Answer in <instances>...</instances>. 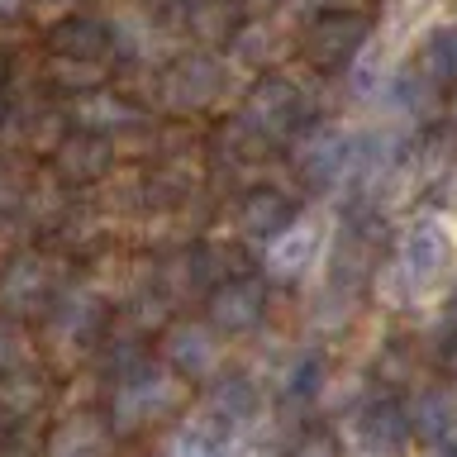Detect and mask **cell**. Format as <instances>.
<instances>
[{"label":"cell","mask_w":457,"mask_h":457,"mask_svg":"<svg viewBox=\"0 0 457 457\" xmlns=\"http://www.w3.org/2000/svg\"><path fill=\"white\" fill-rule=\"evenodd\" d=\"M167 405H177V381H167V377L129 381L120 391V414H124L120 424H138V420H148V414L167 410Z\"/></svg>","instance_id":"cell-5"},{"label":"cell","mask_w":457,"mask_h":457,"mask_svg":"<svg viewBox=\"0 0 457 457\" xmlns=\"http://www.w3.org/2000/svg\"><path fill=\"white\" fill-rule=\"evenodd\" d=\"M48 5H62V0H48Z\"/></svg>","instance_id":"cell-19"},{"label":"cell","mask_w":457,"mask_h":457,"mask_svg":"<svg viewBox=\"0 0 457 457\" xmlns=\"http://www.w3.org/2000/svg\"><path fill=\"white\" fill-rule=\"evenodd\" d=\"M286 224H291V205H286L281 195H253L248 210H243V228H248V234L277 238Z\"/></svg>","instance_id":"cell-10"},{"label":"cell","mask_w":457,"mask_h":457,"mask_svg":"<svg viewBox=\"0 0 457 457\" xmlns=\"http://www.w3.org/2000/svg\"><path fill=\"white\" fill-rule=\"evenodd\" d=\"M448 414H453L448 395H428V400H424V410H420V434L438 438L443 428H448Z\"/></svg>","instance_id":"cell-14"},{"label":"cell","mask_w":457,"mask_h":457,"mask_svg":"<svg viewBox=\"0 0 457 457\" xmlns=\"http://www.w3.org/2000/svg\"><path fill=\"white\" fill-rule=\"evenodd\" d=\"M38 295H43V271H38V262H20V267L10 271V281H5V305L34 310Z\"/></svg>","instance_id":"cell-11"},{"label":"cell","mask_w":457,"mask_h":457,"mask_svg":"<svg viewBox=\"0 0 457 457\" xmlns=\"http://www.w3.org/2000/svg\"><path fill=\"white\" fill-rule=\"evenodd\" d=\"M300 457H334V448H328V443H324V438H314V443H310V448H300Z\"/></svg>","instance_id":"cell-17"},{"label":"cell","mask_w":457,"mask_h":457,"mask_svg":"<svg viewBox=\"0 0 457 457\" xmlns=\"http://www.w3.org/2000/svg\"><path fill=\"white\" fill-rule=\"evenodd\" d=\"M171 362H177L181 371H191V377H205V371L220 362V343H210L205 328H177L171 334Z\"/></svg>","instance_id":"cell-7"},{"label":"cell","mask_w":457,"mask_h":457,"mask_svg":"<svg viewBox=\"0 0 457 457\" xmlns=\"http://www.w3.org/2000/svg\"><path fill=\"white\" fill-rule=\"evenodd\" d=\"M314 248H320V228H314L310 220L305 224H286L281 234L267 243V262H271L277 277H295V271L314 257Z\"/></svg>","instance_id":"cell-4"},{"label":"cell","mask_w":457,"mask_h":457,"mask_svg":"<svg viewBox=\"0 0 457 457\" xmlns=\"http://www.w3.org/2000/svg\"><path fill=\"white\" fill-rule=\"evenodd\" d=\"M448 262H453V234L438 220H420V224H410L405 238H400L395 277L405 281L410 291H428V286L448 271Z\"/></svg>","instance_id":"cell-1"},{"label":"cell","mask_w":457,"mask_h":457,"mask_svg":"<svg viewBox=\"0 0 457 457\" xmlns=\"http://www.w3.org/2000/svg\"><path fill=\"white\" fill-rule=\"evenodd\" d=\"M257 314H262V291H257L253 281H238V286H228V291L214 295V324L228 328V334L253 328Z\"/></svg>","instance_id":"cell-6"},{"label":"cell","mask_w":457,"mask_h":457,"mask_svg":"<svg viewBox=\"0 0 457 457\" xmlns=\"http://www.w3.org/2000/svg\"><path fill=\"white\" fill-rule=\"evenodd\" d=\"M428 71L434 77H457V29H443L438 38H428Z\"/></svg>","instance_id":"cell-13"},{"label":"cell","mask_w":457,"mask_h":457,"mask_svg":"<svg viewBox=\"0 0 457 457\" xmlns=\"http://www.w3.org/2000/svg\"><path fill=\"white\" fill-rule=\"evenodd\" d=\"M353 434L367 457H395L400 443H405V420H400L395 405H371V410H362Z\"/></svg>","instance_id":"cell-2"},{"label":"cell","mask_w":457,"mask_h":457,"mask_svg":"<svg viewBox=\"0 0 457 457\" xmlns=\"http://www.w3.org/2000/svg\"><path fill=\"white\" fill-rule=\"evenodd\" d=\"M20 10V0H0V14H14Z\"/></svg>","instance_id":"cell-18"},{"label":"cell","mask_w":457,"mask_h":457,"mask_svg":"<svg viewBox=\"0 0 457 457\" xmlns=\"http://www.w3.org/2000/svg\"><path fill=\"white\" fill-rule=\"evenodd\" d=\"M210 91H214V62H191V67H181V81L171 86V100L177 105H186V100L200 105Z\"/></svg>","instance_id":"cell-12"},{"label":"cell","mask_w":457,"mask_h":457,"mask_svg":"<svg viewBox=\"0 0 457 457\" xmlns=\"http://www.w3.org/2000/svg\"><path fill=\"white\" fill-rule=\"evenodd\" d=\"M105 448H110V434L96 420H71L53 438V457H105Z\"/></svg>","instance_id":"cell-9"},{"label":"cell","mask_w":457,"mask_h":457,"mask_svg":"<svg viewBox=\"0 0 457 457\" xmlns=\"http://www.w3.org/2000/svg\"><path fill=\"white\" fill-rule=\"evenodd\" d=\"M81 120L86 124H124L129 110L120 105V100H105V105H81Z\"/></svg>","instance_id":"cell-15"},{"label":"cell","mask_w":457,"mask_h":457,"mask_svg":"<svg viewBox=\"0 0 457 457\" xmlns=\"http://www.w3.org/2000/svg\"><path fill=\"white\" fill-rule=\"evenodd\" d=\"M167 457H228V434L224 420L205 410L200 420H186L177 434L167 438Z\"/></svg>","instance_id":"cell-3"},{"label":"cell","mask_w":457,"mask_h":457,"mask_svg":"<svg viewBox=\"0 0 457 457\" xmlns=\"http://www.w3.org/2000/svg\"><path fill=\"white\" fill-rule=\"evenodd\" d=\"M14 357H20V334L10 324H0V367H10Z\"/></svg>","instance_id":"cell-16"},{"label":"cell","mask_w":457,"mask_h":457,"mask_svg":"<svg viewBox=\"0 0 457 457\" xmlns=\"http://www.w3.org/2000/svg\"><path fill=\"white\" fill-rule=\"evenodd\" d=\"M291 114H295V91L286 81H267L262 91L253 96V105H248V120L257 129H271V134L291 124Z\"/></svg>","instance_id":"cell-8"}]
</instances>
